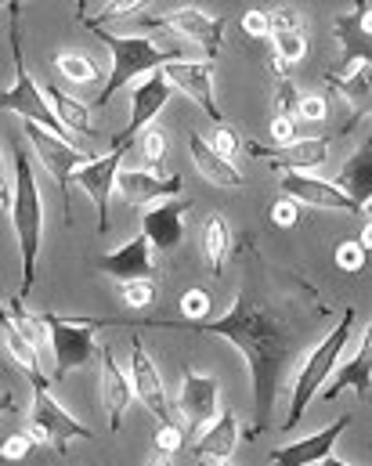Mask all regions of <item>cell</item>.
Instances as JSON below:
<instances>
[{
	"label": "cell",
	"mask_w": 372,
	"mask_h": 466,
	"mask_svg": "<svg viewBox=\"0 0 372 466\" xmlns=\"http://www.w3.org/2000/svg\"><path fill=\"white\" fill-rule=\"evenodd\" d=\"M228 253H232V225L225 214H210L203 221V264H206V271L221 275Z\"/></svg>",
	"instance_id": "83f0119b"
},
{
	"label": "cell",
	"mask_w": 372,
	"mask_h": 466,
	"mask_svg": "<svg viewBox=\"0 0 372 466\" xmlns=\"http://www.w3.org/2000/svg\"><path fill=\"white\" fill-rule=\"evenodd\" d=\"M358 242H362L366 249H372V218L366 221V228H362V235H358Z\"/></svg>",
	"instance_id": "681fc988"
},
{
	"label": "cell",
	"mask_w": 372,
	"mask_h": 466,
	"mask_svg": "<svg viewBox=\"0 0 372 466\" xmlns=\"http://www.w3.org/2000/svg\"><path fill=\"white\" fill-rule=\"evenodd\" d=\"M333 36L340 40V62L347 73L362 62H372V4L358 0L355 11H344L333 18Z\"/></svg>",
	"instance_id": "e0dca14e"
},
{
	"label": "cell",
	"mask_w": 372,
	"mask_h": 466,
	"mask_svg": "<svg viewBox=\"0 0 372 466\" xmlns=\"http://www.w3.org/2000/svg\"><path fill=\"white\" fill-rule=\"evenodd\" d=\"M326 84L347 102L351 119H362L372 113V62L355 66L347 76H337V73H326Z\"/></svg>",
	"instance_id": "484cf974"
},
{
	"label": "cell",
	"mask_w": 372,
	"mask_h": 466,
	"mask_svg": "<svg viewBox=\"0 0 372 466\" xmlns=\"http://www.w3.org/2000/svg\"><path fill=\"white\" fill-rule=\"evenodd\" d=\"M366 246L358 242V238H347V242H340L337 246V264H340V271H366Z\"/></svg>",
	"instance_id": "f35d334b"
},
{
	"label": "cell",
	"mask_w": 372,
	"mask_h": 466,
	"mask_svg": "<svg viewBox=\"0 0 372 466\" xmlns=\"http://www.w3.org/2000/svg\"><path fill=\"white\" fill-rule=\"evenodd\" d=\"M126 148H109L106 156H95L87 167H80L73 174V188H84L98 210V232H109V199L116 192V177H120V163H124Z\"/></svg>",
	"instance_id": "4fadbf2b"
},
{
	"label": "cell",
	"mask_w": 372,
	"mask_h": 466,
	"mask_svg": "<svg viewBox=\"0 0 372 466\" xmlns=\"http://www.w3.org/2000/svg\"><path fill=\"white\" fill-rule=\"evenodd\" d=\"M55 69L69 80V84H95L98 80V66L91 55L84 51H58L55 55Z\"/></svg>",
	"instance_id": "1f68e13d"
},
{
	"label": "cell",
	"mask_w": 372,
	"mask_h": 466,
	"mask_svg": "<svg viewBox=\"0 0 372 466\" xmlns=\"http://www.w3.org/2000/svg\"><path fill=\"white\" fill-rule=\"evenodd\" d=\"M91 33H95V36L109 47V55H113V58H109L113 69H109V80H106L102 95L95 98V109H106V106L113 102V95H120L126 84H134L137 76H148V73L163 69L166 62L181 58L177 51L159 47V44L148 40V36H116V33H109L106 25H95Z\"/></svg>",
	"instance_id": "277c9868"
},
{
	"label": "cell",
	"mask_w": 372,
	"mask_h": 466,
	"mask_svg": "<svg viewBox=\"0 0 372 466\" xmlns=\"http://www.w3.org/2000/svg\"><path fill=\"white\" fill-rule=\"evenodd\" d=\"M145 466H174V456H170V452L152 449V456H148V463H145Z\"/></svg>",
	"instance_id": "c3c4849f"
},
{
	"label": "cell",
	"mask_w": 372,
	"mask_h": 466,
	"mask_svg": "<svg viewBox=\"0 0 372 466\" xmlns=\"http://www.w3.org/2000/svg\"><path fill=\"white\" fill-rule=\"evenodd\" d=\"M87 4H91V0H80V4H76V18H80V22L87 18Z\"/></svg>",
	"instance_id": "f907efd6"
},
{
	"label": "cell",
	"mask_w": 372,
	"mask_h": 466,
	"mask_svg": "<svg viewBox=\"0 0 372 466\" xmlns=\"http://www.w3.org/2000/svg\"><path fill=\"white\" fill-rule=\"evenodd\" d=\"M29 387H33V401H29V434L36 438V445H51L58 456H65L73 438H80V441H91V438H95L69 409H62V401L51 394V380H47L44 372H40V376H29Z\"/></svg>",
	"instance_id": "8992f818"
},
{
	"label": "cell",
	"mask_w": 372,
	"mask_h": 466,
	"mask_svg": "<svg viewBox=\"0 0 372 466\" xmlns=\"http://www.w3.org/2000/svg\"><path fill=\"white\" fill-rule=\"evenodd\" d=\"M33 445H36V438H33L29 431H18V434H7V438H4L0 456H4V463H15V460H25Z\"/></svg>",
	"instance_id": "60d3db41"
},
{
	"label": "cell",
	"mask_w": 372,
	"mask_h": 466,
	"mask_svg": "<svg viewBox=\"0 0 372 466\" xmlns=\"http://www.w3.org/2000/svg\"><path fill=\"white\" fill-rule=\"evenodd\" d=\"M188 152H192L196 170H199L210 185H217V188H243V174L236 170V163L225 159V156H221L210 141H203L196 130H188Z\"/></svg>",
	"instance_id": "d4e9b609"
},
{
	"label": "cell",
	"mask_w": 372,
	"mask_h": 466,
	"mask_svg": "<svg viewBox=\"0 0 372 466\" xmlns=\"http://www.w3.org/2000/svg\"><path fill=\"white\" fill-rule=\"evenodd\" d=\"M347 427H351V412L337 416L329 427H322V431H315V434H307V438H300V441H289V445L275 449V452L267 456V463L271 466H318L322 460L333 456V449H337V441H340V434H344Z\"/></svg>",
	"instance_id": "2e32d148"
},
{
	"label": "cell",
	"mask_w": 372,
	"mask_h": 466,
	"mask_svg": "<svg viewBox=\"0 0 372 466\" xmlns=\"http://www.w3.org/2000/svg\"><path fill=\"white\" fill-rule=\"evenodd\" d=\"M174 91H177V87H174V80H170L163 69H156V73H148L145 80H137L134 91H130V119H126L124 130L113 137V148L134 145V137H137L145 127L156 123V116L163 113V106L170 102Z\"/></svg>",
	"instance_id": "9c48e42d"
},
{
	"label": "cell",
	"mask_w": 372,
	"mask_h": 466,
	"mask_svg": "<svg viewBox=\"0 0 372 466\" xmlns=\"http://www.w3.org/2000/svg\"><path fill=\"white\" fill-rule=\"evenodd\" d=\"M271 225H275V228H297V225H300V203L289 199V196H282V199L271 207Z\"/></svg>",
	"instance_id": "b9f144b4"
},
{
	"label": "cell",
	"mask_w": 372,
	"mask_h": 466,
	"mask_svg": "<svg viewBox=\"0 0 372 466\" xmlns=\"http://www.w3.org/2000/svg\"><path fill=\"white\" fill-rule=\"evenodd\" d=\"M98 361H102V409H106L109 431L116 434L124 427V412L130 409V401L137 394H134V380L120 369V361H116V354H113L109 344H102Z\"/></svg>",
	"instance_id": "44dd1931"
},
{
	"label": "cell",
	"mask_w": 372,
	"mask_h": 466,
	"mask_svg": "<svg viewBox=\"0 0 372 466\" xmlns=\"http://www.w3.org/2000/svg\"><path fill=\"white\" fill-rule=\"evenodd\" d=\"M120 297H124L126 308L134 311H145L159 300V289H156V279H130V282H120Z\"/></svg>",
	"instance_id": "e575fe53"
},
{
	"label": "cell",
	"mask_w": 372,
	"mask_h": 466,
	"mask_svg": "<svg viewBox=\"0 0 372 466\" xmlns=\"http://www.w3.org/2000/svg\"><path fill=\"white\" fill-rule=\"evenodd\" d=\"M297 106H300V91L289 80H282L275 91V109H278L275 116H297Z\"/></svg>",
	"instance_id": "f6af8a7d"
},
{
	"label": "cell",
	"mask_w": 372,
	"mask_h": 466,
	"mask_svg": "<svg viewBox=\"0 0 372 466\" xmlns=\"http://www.w3.org/2000/svg\"><path fill=\"white\" fill-rule=\"evenodd\" d=\"M366 214H369V218H372V203H369V207H366Z\"/></svg>",
	"instance_id": "f5cc1de1"
},
{
	"label": "cell",
	"mask_w": 372,
	"mask_h": 466,
	"mask_svg": "<svg viewBox=\"0 0 372 466\" xmlns=\"http://www.w3.org/2000/svg\"><path fill=\"white\" fill-rule=\"evenodd\" d=\"M271 44H275V55L286 58L289 66H300L304 55H307V36H304V29H278V33H271Z\"/></svg>",
	"instance_id": "836d02e7"
},
{
	"label": "cell",
	"mask_w": 372,
	"mask_h": 466,
	"mask_svg": "<svg viewBox=\"0 0 372 466\" xmlns=\"http://www.w3.org/2000/svg\"><path fill=\"white\" fill-rule=\"evenodd\" d=\"M11 62H15V84L0 91V109L4 113H15V116L29 119V123H40L44 130L73 141V130L58 119L55 106L47 102V91H40L25 69V58H22V40H18V22L11 18Z\"/></svg>",
	"instance_id": "5b68a950"
},
{
	"label": "cell",
	"mask_w": 372,
	"mask_h": 466,
	"mask_svg": "<svg viewBox=\"0 0 372 466\" xmlns=\"http://www.w3.org/2000/svg\"><path fill=\"white\" fill-rule=\"evenodd\" d=\"M278 192L297 199L300 207H315V210H337V214H351V218H362L366 210L333 181H322V177H311V174H297V170H286L282 181H278Z\"/></svg>",
	"instance_id": "7c38bea8"
},
{
	"label": "cell",
	"mask_w": 372,
	"mask_h": 466,
	"mask_svg": "<svg viewBox=\"0 0 372 466\" xmlns=\"http://www.w3.org/2000/svg\"><path fill=\"white\" fill-rule=\"evenodd\" d=\"M148 29H170L174 36L181 40H192L206 51V58H217L221 55V44H225V18L217 15H206L203 7H177L170 15H156V18H145Z\"/></svg>",
	"instance_id": "30bf717a"
},
{
	"label": "cell",
	"mask_w": 372,
	"mask_h": 466,
	"mask_svg": "<svg viewBox=\"0 0 372 466\" xmlns=\"http://www.w3.org/2000/svg\"><path fill=\"white\" fill-rule=\"evenodd\" d=\"M192 210V199L188 196H174L152 210H145L141 218V235L152 242L156 253H170L185 242V218Z\"/></svg>",
	"instance_id": "ac0fdd59"
},
{
	"label": "cell",
	"mask_w": 372,
	"mask_h": 466,
	"mask_svg": "<svg viewBox=\"0 0 372 466\" xmlns=\"http://www.w3.org/2000/svg\"><path fill=\"white\" fill-rule=\"evenodd\" d=\"M239 264H243V282L236 289L232 308L221 319L214 322L145 319L137 326L206 333L228 340L239 350L253 380V427L246 431V441H256L275 427L278 398L293 387L297 365L329 333V304L322 300L311 279L264 257L256 238H243Z\"/></svg>",
	"instance_id": "6da1fadb"
},
{
	"label": "cell",
	"mask_w": 372,
	"mask_h": 466,
	"mask_svg": "<svg viewBox=\"0 0 372 466\" xmlns=\"http://www.w3.org/2000/svg\"><path fill=\"white\" fill-rule=\"evenodd\" d=\"M44 91H47V102L55 106L58 119H62V123H65L73 134H84V137H98V127H95V119H91V109H87L80 98H73V95L58 91L55 84H47Z\"/></svg>",
	"instance_id": "f546056e"
},
{
	"label": "cell",
	"mask_w": 372,
	"mask_h": 466,
	"mask_svg": "<svg viewBox=\"0 0 372 466\" xmlns=\"http://www.w3.org/2000/svg\"><path fill=\"white\" fill-rule=\"evenodd\" d=\"M351 333H355V308H344V319L307 350V358L297 365V376H293V387H289V412L282 420V431H293L300 423V416L307 412L311 398L322 394L326 380L337 372L340 365V354L351 344Z\"/></svg>",
	"instance_id": "3957f363"
},
{
	"label": "cell",
	"mask_w": 372,
	"mask_h": 466,
	"mask_svg": "<svg viewBox=\"0 0 372 466\" xmlns=\"http://www.w3.org/2000/svg\"><path fill=\"white\" fill-rule=\"evenodd\" d=\"M344 390H358L362 398L372 390V326L362 333V344L351 354V361H344L337 372H333V383L322 387V401H337Z\"/></svg>",
	"instance_id": "cb8c5ba5"
},
{
	"label": "cell",
	"mask_w": 372,
	"mask_h": 466,
	"mask_svg": "<svg viewBox=\"0 0 372 466\" xmlns=\"http://www.w3.org/2000/svg\"><path fill=\"white\" fill-rule=\"evenodd\" d=\"M163 73L174 80L177 91H185L214 123H225V113L217 106V91H214V58L206 62H188V58H174L163 66Z\"/></svg>",
	"instance_id": "9a60e30c"
},
{
	"label": "cell",
	"mask_w": 372,
	"mask_h": 466,
	"mask_svg": "<svg viewBox=\"0 0 372 466\" xmlns=\"http://www.w3.org/2000/svg\"><path fill=\"white\" fill-rule=\"evenodd\" d=\"M362 210L372 203V137L358 145V152L340 167V181H337Z\"/></svg>",
	"instance_id": "4316f807"
},
{
	"label": "cell",
	"mask_w": 372,
	"mask_h": 466,
	"mask_svg": "<svg viewBox=\"0 0 372 466\" xmlns=\"http://www.w3.org/2000/svg\"><path fill=\"white\" fill-rule=\"evenodd\" d=\"M278 29H307V25H304V15H300V11H293V7H275V11H271V33H278Z\"/></svg>",
	"instance_id": "bcb514c9"
},
{
	"label": "cell",
	"mask_w": 372,
	"mask_h": 466,
	"mask_svg": "<svg viewBox=\"0 0 372 466\" xmlns=\"http://www.w3.org/2000/svg\"><path fill=\"white\" fill-rule=\"evenodd\" d=\"M221 466H232V460H228V463H221Z\"/></svg>",
	"instance_id": "db71d44e"
},
{
	"label": "cell",
	"mask_w": 372,
	"mask_h": 466,
	"mask_svg": "<svg viewBox=\"0 0 372 466\" xmlns=\"http://www.w3.org/2000/svg\"><path fill=\"white\" fill-rule=\"evenodd\" d=\"M181 315L185 322H206L210 319V293L206 289H188L181 300Z\"/></svg>",
	"instance_id": "ab89813d"
},
{
	"label": "cell",
	"mask_w": 372,
	"mask_h": 466,
	"mask_svg": "<svg viewBox=\"0 0 372 466\" xmlns=\"http://www.w3.org/2000/svg\"><path fill=\"white\" fill-rule=\"evenodd\" d=\"M246 152L256 156V159H271V163L282 167V170L307 174V170H315V167L326 163V156H329V137H297V141L278 145V148H260V145L249 141Z\"/></svg>",
	"instance_id": "7402d4cb"
},
{
	"label": "cell",
	"mask_w": 372,
	"mask_h": 466,
	"mask_svg": "<svg viewBox=\"0 0 372 466\" xmlns=\"http://www.w3.org/2000/svg\"><path fill=\"white\" fill-rule=\"evenodd\" d=\"M0 333H4V354H7V361H11L18 372H25V380L44 372V369H40V348L29 344V340L18 333V326H15L4 311H0Z\"/></svg>",
	"instance_id": "f1b7e54d"
},
{
	"label": "cell",
	"mask_w": 372,
	"mask_h": 466,
	"mask_svg": "<svg viewBox=\"0 0 372 466\" xmlns=\"http://www.w3.org/2000/svg\"><path fill=\"white\" fill-rule=\"evenodd\" d=\"M130 380H134L137 401L156 416V423H177V416L170 409V398H166V387H163V376H159L156 361L148 358L141 337L130 340Z\"/></svg>",
	"instance_id": "5bb4252c"
},
{
	"label": "cell",
	"mask_w": 372,
	"mask_h": 466,
	"mask_svg": "<svg viewBox=\"0 0 372 466\" xmlns=\"http://www.w3.org/2000/svg\"><path fill=\"white\" fill-rule=\"evenodd\" d=\"M134 145H137L145 167H152V170L163 167V159H166V130H163V127H156V123L145 127V130L134 137Z\"/></svg>",
	"instance_id": "d6a6232c"
},
{
	"label": "cell",
	"mask_w": 372,
	"mask_h": 466,
	"mask_svg": "<svg viewBox=\"0 0 372 466\" xmlns=\"http://www.w3.org/2000/svg\"><path fill=\"white\" fill-rule=\"evenodd\" d=\"M152 0H109L102 11H98V18H84V25L87 29H95V25H106V22H113V18H126V15H137L141 7H148Z\"/></svg>",
	"instance_id": "8d00e7d4"
},
{
	"label": "cell",
	"mask_w": 372,
	"mask_h": 466,
	"mask_svg": "<svg viewBox=\"0 0 372 466\" xmlns=\"http://www.w3.org/2000/svg\"><path fill=\"white\" fill-rule=\"evenodd\" d=\"M177 412L181 423L192 431L210 427L221 416V383L217 376H206L199 369H185L181 372V394H177Z\"/></svg>",
	"instance_id": "8fae6325"
},
{
	"label": "cell",
	"mask_w": 372,
	"mask_h": 466,
	"mask_svg": "<svg viewBox=\"0 0 372 466\" xmlns=\"http://www.w3.org/2000/svg\"><path fill=\"white\" fill-rule=\"evenodd\" d=\"M185 438H188V427H185V423H159L156 434H152V449L177 456V452L185 449Z\"/></svg>",
	"instance_id": "d590c367"
},
{
	"label": "cell",
	"mask_w": 372,
	"mask_h": 466,
	"mask_svg": "<svg viewBox=\"0 0 372 466\" xmlns=\"http://www.w3.org/2000/svg\"><path fill=\"white\" fill-rule=\"evenodd\" d=\"M11 163H15V203H11L7 221L15 228L18 253H22V282L15 297H29L36 282V260H40V238H44V196H40L29 152L18 148Z\"/></svg>",
	"instance_id": "7a4b0ae2"
},
{
	"label": "cell",
	"mask_w": 372,
	"mask_h": 466,
	"mask_svg": "<svg viewBox=\"0 0 372 466\" xmlns=\"http://www.w3.org/2000/svg\"><path fill=\"white\" fill-rule=\"evenodd\" d=\"M185 192V181L177 174H156V170H120L116 196L126 207H148L159 199H174Z\"/></svg>",
	"instance_id": "ffe728a7"
},
{
	"label": "cell",
	"mask_w": 372,
	"mask_h": 466,
	"mask_svg": "<svg viewBox=\"0 0 372 466\" xmlns=\"http://www.w3.org/2000/svg\"><path fill=\"white\" fill-rule=\"evenodd\" d=\"M22 127H25V141H29V148H33V156H36V159H40V167L55 177V185H58V192H62V203H65V221H69L73 174H76L80 167H87L95 156H91V152H84V148H76L73 141H65V137H58V134L44 130L40 123L22 119ZM69 225H73V221H69Z\"/></svg>",
	"instance_id": "ba28073f"
},
{
	"label": "cell",
	"mask_w": 372,
	"mask_h": 466,
	"mask_svg": "<svg viewBox=\"0 0 372 466\" xmlns=\"http://www.w3.org/2000/svg\"><path fill=\"white\" fill-rule=\"evenodd\" d=\"M15 326H18V333L29 340V344H36V348H51V326H47V319L44 315H33V311H25L22 308V297H11V300H4V308H0Z\"/></svg>",
	"instance_id": "4dcf8cb0"
},
{
	"label": "cell",
	"mask_w": 372,
	"mask_h": 466,
	"mask_svg": "<svg viewBox=\"0 0 372 466\" xmlns=\"http://www.w3.org/2000/svg\"><path fill=\"white\" fill-rule=\"evenodd\" d=\"M210 145H214L225 159H236V156L243 152V137H239V130H236L232 123H214V137H210Z\"/></svg>",
	"instance_id": "74e56055"
},
{
	"label": "cell",
	"mask_w": 372,
	"mask_h": 466,
	"mask_svg": "<svg viewBox=\"0 0 372 466\" xmlns=\"http://www.w3.org/2000/svg\"><path fill=\"white\" fill-rule=\"evenodd\" d=\"M98 271L116 279V282H130V279H152L156 275V257H152V242L145 235H134L126 246L102 253L98 257Z\"/></svg>",
	"instance_id": "603a6c76"
},
{
	"label": "cell",
	"mask_w": 372,
	"mask_h": 466,
	"mask_svg": "<svg viewBox=\"0 0 372 466\" xmlns=\"http://www.w3.org/2000/svg\"><path fill=\"white\" fill-rule=\"evenodd\" d=\"M243 33L253 36V40H264L271 36V11H260V7H249L243 15Z\"/></svg>",
	"instance_id": "ee69618b"
},
{
	"label": "cell",
	"mask_w": 372,
	"mask_h": 466,
	"mask_svg": "<svg viewBox=\"0 0 372 466\" xmlns=\"http://www.w3.org/2000/svg\"><path fill=\"white\" fill-rule=\"evenodd\" d=\"M246 438V431H243V423H239V416L232 412V409H221V416L199 434V441H196V449H192V456H196V466H221L228 463L232 456H236V449H239V441Z\"/></svg>",
	"instance_id": "d6986e66"
},
{
	"label": "cell",
	"mask_w": 372,
	"mask_h": 466,
	"mask_svg": "<svg viewBox=\"0 0 372 466\" xmlns=\"http://www.w3.org/2000/svg\"><path fill=\"white\" fill-rule=\"evenodd\" d=\"M329 116V102L322 95H300V106H297V119L304 123H322Z\"/></svg>",
	"instance_id": "7bdbcfd3"
},
{
	"label": "cell",
	"mask_w": 372,
	"mask_h": 466,
	"mask_svg": "<svg viewBox=\"0 0 372 466\" xmlns=\"http://www.w3.org/2000/svg\"><path fill=\"white\" fill-rule=\"evenodd\" d=\"M318 466H351V463H344L340 456H329V460H322V463H318Z\"/></svg>",
	"instance_id": "816d5d0a"
},
{
	"label": "cell",
	"mask_w": 372,
	"mask_h": 466,
	"mask_svg": "<svg viewBox=\"0 0 372 466\" xmlns=\"http://www.w3.org/2000/svg\"><path fill=\"white\" fill-rule=\"evenodd\" d=\"M271 141H275V145H289V141H297V116L271 119Z\"/></svg>",
	"instance_id": "7dc6e473"
},
{
	"label": "cell",
	"mask_w": 372,
	"mask_h": 466,
	"mask_svg": "<svg viewBox=\"0 0 372 466\" xmlns=\"http://www.w3.org/2000/svg\"><path fill=\"white\" fill-rule=\"evenodd\" d=\"M51 326V354H55V380H65L69 372L84 369L98 358L95 337L106 329V319H65V315H44Z\"/></svg>",
	"instance_id": "52a82bcc"
}]
</instances>
